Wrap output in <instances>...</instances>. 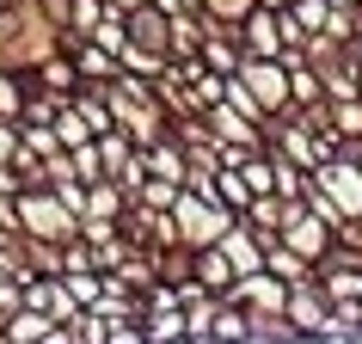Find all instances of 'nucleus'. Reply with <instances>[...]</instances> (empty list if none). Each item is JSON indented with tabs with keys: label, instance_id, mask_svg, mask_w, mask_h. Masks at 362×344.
Listing matches in <instances>:
<instances>
[{
	"label": "nucleus",
	"instance_id": "f257e3e1",
	"mask_svg": "<svg viewBox=\"0 0 362 344\" xmlns=\"http://www.w3.org/2000/svg\"><path fill=\"white\" fill-rule=\"evenodd\" d=\"M13 215H19V234H31V240H49V246H68V240H80V215L68 210V203H62V191H49V185H31V191H19Z\"/></svg>",
	"mask_w": 362,
	"mask_h": 344
},
{
	"label": "nucleus",
	"instance_id": "f03ea898",
	"mask_svg": "<svg viewBox=\"0 0 362 344\" xmlns=\"http://www.w3.org/2000/svg\"><path fill=\"white\" fill-rule=\"evenodd\" d=\"M240 80H246L252 105L264 111V123H270V117H283V111H295V86H288V68H283V62L246 56V62H240Z\"/></svg>",
	"mask_w": 362,
	"mask_h": 344
},
{
	"label": "nucleus",
	"instance_id": "7ed1b4c3",
	"mask_svg": "<svg viewBox=\"0 0 362 344\" xmlns=\"http://www.w3.org/2000/svg\"><path fill=\"white\" fill-rule=\"evenodd\" d=\"M240 50H246V56H264V62H283V50H288L283 13H270V6H252L246 19H240Z\"/></svg>",
	"mask_w": 362,
	"mask_h": 344
},
{
	"label": "nucleus",
	"instance_id": "20e7f679",
	"mask_svg": "<svg viewBox=\"0 0 362 344\" xmlns=\"http://www.w3.org/2000/svg\"><path fill=\"white\" fill-rule=\"evenodd\" d=\"M283 314H288V326H295L301 338H313V344H320L332 302H325V289H320V283H295V289H288V302H283Z\"/></svg>",
	"mask_w": 362,
	"mask_h": 344
},
{
	"label": "nucleus",
	"instance_id": "39448f33",
	"mask_svg": "<svg viewBox=\"0 0 362 344\" xmlns=\"http://www.w3.org/2000/svg\"><path fill=\"white\" fill-rule=\"evenodd\" d=\"M141 338H148V344H191V320H185V307H178V302L141 307Z\"/></svg>",
	"mask_w": 362,
	"mask_h": 344
},
{
	"label": "nucleus",
	"instance_id": "423d86ee",
	"mask_svg": "<svg viewBox=\"0 0 362 344\" xmlns=\"http://www.w3.org/2000/svg\"><path fill=\"white\" fill-rule=\"evenodd\" d=\"M209 344H252V307L233 302V295H221L215 326H209Z\"/></svg>",
	"mask_w": 362,
	"mask_h": 344
},
{
	"label": "nucleus",
	"instance_id": "0eeeda50",
	"mask_svg": "<svg viewBox=\"0 0 362 344\" xmlns=\"http://www.w3.org/2000/svg\"><path fill=\"white\" fill-rule=\"evenodd\" d=\"M197 283L209 289V295H233L240 270L228 265V252H221V246H203V252H197Z\"/></svg>",
	"mask_w": 362,
	"mask_h": 344
},
{
	"label": "nucleus",
	"instance_id": "6e6552de",
	"mask_svg": "<svg viewBox=\"0 0 362 344\" xmlns=\"http://www.w3.org/2000/svg\"><path fill=\"white\" fill-rule=\"evenodd\" d=\"M264 270L276 277V283H288V289H295V283H313V265H307L295 246H283V240H270V246H264Z\"/></svg>",
	"mask_w": 362,
	"mask_h": 344
},
{
	"label": "nucleus",
	"instance_id": "1a4fd4ad",
	"mask_svg": "<svg viewBox=\"0 0 362 344\" xmlns=\"http://www.w3.org/2000/svg\"><path fill=\"white\" fill-rule=\"evenodd\" d=\"M0 332H6L13 344H43L49 332H56V320H49V314H37V307H13Z\"/></svg>",
	"mask_w": 362,
	"mask_h": 344
},
{
	"label": "nucleus",
	"instance_id": "9d476101",
	"mask_svg": "<svg viewBox=\"0 0 362 344\" xmlns=\"http://www.w3.org/2000/svg\"><path fill=\"white\" fill-rule=\"evenodd\" d=\"M56 142H62V148H80V142H93V123L74 111V98H68V105H62V117H56Z\"/></svg>",
	"mask_w": 362,
	"mask_h": 344
},
{
	"label": "nucleus",
	"instance_id": "9b49d317",
	"mask_svg": "<svg viewBox=\"0 0 362 344\" xmlns=\"http://www.w3.org/2000/svg\"><path fill=\"white\" fill-rule=\"evenodd\" d=\"M252 6H258V0H203V19H215V25H233V31H240V19H246Z\"/></svg>",
	"mask_w": 362,
	"mask_h": 344
},
{
	"label": "nucleus",
	"instance_id": "f8f14e48",
	"mask_svg": "<svg viewBox=\"0 0 362 344\" xmlns=\"http://www.w3.org/2000/svg\"><path fill=\"white\" fill-rule=\"evenodd\" d=\"M344 68H350V74L362 80V38H350V43H344Z\"/></svg>",
	"mask_w": 362,
	"mask_h": 344
},
{
	"label": "nucleus",
	"instance_id": "ddd939ff",
	"mask_svg": "<svg viewBox=\"0 0 362 344\" xmlns=\"http://www.w3.org/2000/svg\"><path fill=\"white\" fill-rule=\"evenodd\" d=\"M258 6H270V13H283V6H288V0H258Z\"/></svg>",
	"mask_w": 362,
	"mask_h": 344
}]
</instances>
